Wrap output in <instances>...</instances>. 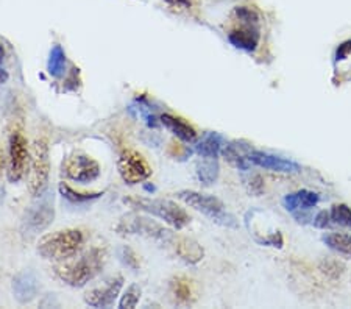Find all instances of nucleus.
Here are the masks:
<instances>
[{"label": "nucleus", "mask_w": 351, "mask_h": 309, "mask_svg": "<svg viewBox=\"0 0 351 309\" xmlns=\"http://www.w3.org/2000/svg\"><path fill=\"white\" fill-rule=\"evenodd\" d=\"M106 260V253L101 249H93L88 253H84L77 260H66L63 264L56 267V275H58L61 281L66 284L72 286V288H83L88 284L95 275H97L101 267H104Z\"/></svg>", "instance_id": "1"}, {"label": "nucleus", "mask_w": 351, "mask_h": 309, "mask_svg": "<svg viewBox=\"0 0 351 309\" xmlns=\"http://www.w3.org/2000/svg\"><path fill=\"white\" fill-rule=\"evenodd\" d=\"M84 244V233L77 228L60 230L44 236L38 244V253L45 260L66 261L82 250Z\"/></svg>", "instance_id": "2"}, {"label": "nucleus", "mask_w": 351, "mask_h": 309, "mask_svg": "<svg viewBox=\"0 0 351 309\" xmlns=\"http://www.w3.org/2000/svg\"><path fill=\"white\" fill-rule=\"evenodd\" d=\"M125 203L138 208L139 211L149 212L152 216L162 219L164 222L172 225V227L177 230L184 228L186 225L191 222V217L188 216V212L172 200L145 199V197H128V199H125Z\"/></svg>", "instance_id": "3"}, {"label": "nucleus", "mask_w": 351, "mask_h": 309, "mask_svg": "<svg viewBox=\"0 0 351 309\" xmlns=\"http://www.w3.org/2000/svg\"><path fill=\"white\" fill-rule=\"evenodd\" d=\"M178 199L184 201L186 205L194 208L195 211L202 212L206 217L211 219L213 222H216L222 227L228 228H236L237 221L233 214L225 211V206L222 201L216 197L208 195V194H200L197 190H180Z\"/></svg>", "instance_id": "4"}, {"label": "nucleus", "mask_w": 351, "mask_h": 309, "mask_svg": "<svg viewBox=\"0 0 351 309\" xmlns=\"http://www.w3.org/2000/svg\"><path fill=\"white\" fill-rule=\"evenodd\" d=\"M50 158L49 145L44 139H38L33 145L30 177H28V190L33 197H41L49 184Z\"/></svg>", "instance_id": "5"}, {"label": "nucleus", "mask_w": 351, "mask_h": 309, "mask_svg": "<svg viewBox=\"0 0 351 309\" xmlns=\"http://www.w3.org/2000/svg\"><path fill=\"white\" fill-rule=\"evenodd\" d=\"M53 195L43 194L41 197H38L35 203L30 208H27L24 222H22V228H24L25 234L35 236L38 233H43L44 230L53 222Z\"/></svg>", "instance_id": "6"}, {"label": "nucleus", "mask_w": 351, "mask_h": 309, "mask_svg": "<svg viewBox=\"0 0 351 309\" xmlns=\"http://www.w3.org/2000/svg\"><path fill=\"white\" fill-rule=\"evenodd\" d=\"M116 232L121 234H143L147 238H154L161 243H167L172 239L173 233L169 232L160 223L147 217H141L138 214H127L121 219V222L117 223Z\"/></svg>", "instance_id": "7"}, {"label": "nucleus", "mask_w": 351, "mask_h": 309, "mask_svg": "<svg viewBox=\"0 0 351 309\" xmlns=\"http://www.w3.org/2000/svg\"><path fill=\"white\" fill-rule=\"evenodd\" d=\"M119 173L127 184H139L149 180L152 175V167L139 151L127 149L121 153L117 162Z\"/></svg>", "instance_id": "8"}, {"label": "nucleus", "mask_w": 351, "mask_h": 309, "mask_svg": "<svg viewBox=\"0 0 351 309\" xmlns=\"http://www.w3.org/2000/svg\"><path fill=\"white\" fill-rule=\"evenodd\" d=\"M63 175L77 183H90L100 177V166L84 153H73L63 162Z\"/></svg>", "instance_id": "9"}, {"label": "nucleus", "mask_w": 351, "mask_h": 309, "mask_svg": "<svg viewBox=\"0 0 351 309\" xmlns=\"http://www.w3.org/2000/svg\"><path fill=\"white\" fill-rule=\"evenodd\" d=\"M27 139L21 132H14L10 138V182H19L24 177L27 161H28V149Z\"/></svg>", "instance_id": "10"}, {"label": "nucleus", "mask_w": 351, "mask_h": 309, "mask_svg": "<svg viewBox=\"0 0 351 309\" xmlns=\"http://www.w3.org/2000/svg\"><path fill=\"white\" fill-rule=\"evenodd\" d=\"M123 286V278L116 277L101 288H94L84 294V301L93 308H108L116 301Z\"/></svg>", "instance_id": "11"}, {"label": "nucleus", "mask_w": 351, "mask_h": 309, "mask_svg": "<svg viewBox=\"0 0 351 309\" xmlns=\"http://www.w3.org/2000/svg\"><path fill=\"white\" fill-rule=\"evenodd\" d=\"M250 161H252V164H256L263 169H267V171H271V172H281V173L300 172V166L295 161L282 158V156L265 153V151L253 150L250 155Z\"/></svg>", "instance_id": "12"}, {"label": "nucleus", "mask_w": 351, "mask_h": 309, "mask_svg": "<svg viewBox=\"0 0 351 309\" xmlns=\"http://www.w3.org/2000/svg\"><path fill=\"white\" fill-rule=\"evenodd\" d=\"M253 151V147L245 140H231L226 145H223L222 155L225 160L233 164L234 167L241 169V171H248L250 169V155Z\"/></svg>", "instance_id": "13"}, {"label": "nucleus", "mask_w": 351, "mask_h": 309, "mask_svg": "<svg viewBox=\"0 0 351 309\" xmlns=\"http://www.w3.org/2000/svg\"><path fill=\"white\" fill-rule=\"evenodd\" d=\"M169 244L173 247V250L177 251V255L181 260L189 262V264H197L203 260V247L195 243L194 239L186 238V236H172V239L169 240Z\"/></svg>", "instance_id": "14"}, {"label": "nucleus", "mask_w": 351, "mask_h": 309, "mask_svg": "<svg viewBox=\"0 0 351 309\" xmlns=\"http://www.w3.org/2000/svg\"><path fill=\"white\" fill-rule=\"evenodd\" d=\"M13 292L19 303H28L38 294V281L32 272H22L13 281Z\"/></svg>", "instance_id": "15"}, {"label": "nucleus", "mask_w": 351, "mask_h": 309, "mask_svg": "<svg viewBox=\"0 0 351 309\" xmlns=\"http://www.w3.org/2000/svg\"><path fill=\"white\" fill-rule=\"evenodd\" d=\"M230 42L236 49L245 50V52H254L259 44V30L256 25H245L239 30H233L228 35Z\"/></svg>", "instance_id": "16"}, {"label": "nucleus", "mask_w": 351, "mask_h": 309, "mask_svg": "<svg viewBox=\"0 0 351 309\" xmlns=\"http://www.w3.org/2000/svg\"><path fill=\"white\" fill-rule=\"evenodd\" d=\"M161 123L173 134V136L184 140V143L192 144L197 140V132L194 130V127H191L188 122L180 119V117H175L172 114H162Z\"/></svg>", "instance_id": "17"}, {"label": "nucleus", "mask_w": 351, "mask_h": 309, "mask_svg": "<svg viewBox=\"0 0 351 309\" xmlns=\"http://www.w3.org/2000/svg\"><path fill=\"white\" fill-rule=\"evenodd\" d=\"M317 203H319V194L308 189L289 194L282 200V205L291 212H295L298 210H309V208H314Z\"/></svg>", "instance_id": "18"}, {"label": "nucleus", "mask_w": 351, "mask_h": 309, "mask_svg": "<svg viewBox=\"0 0 351 309\" xmlns=\"http://www.w3.org/2000/svg\"><path fill=\"white\" fill-rule=\"evenodd\" d=\"M222 147H223L222 136L217 133L209 132L200 140H198L195 145V150L198 155L203 156V158L216 160L220 151H222Z\"/></svg>", "instance_id": "19"}, {"label": "nucleus", "mask_w": 351, "mask_h": 309, "mask_svg": "<svg viewBox=\"0 0 351 309\" xmlns=\"http://www.w3.org/2000/svg\"><path fill=\"white\" fill-rule=\"evenodd\" d=\"M171 289L172 294L175 295L180 303H191L195 299V291L194 286H192V281L188 280L186 277H177L172 280L171 283Z\"/></svg>", "instance_id": "20"}, {"label": "nucleus", "mask_w": 351, "mask_h": 309, "mask_svg": "<svg viewBox=\"0 0 351 309\" xmlns=\"http://www.w3.org/2000/svg\"><path fill=\"white\" fill-rule=\"evenodd\" d=\"M322 240L330 247L331 250L337 251L339 255L351 258V234H342V233H330L325 234Z\"/></svg>", "instance_id": "21"}, {"label": "nucleus", "mask_w": 351, "mask_h": 309, "mask_svg": "<svg viewBox=\"0 0 351 309\" xmlns=\"http://www.w3.org/2000/svg\"><path fill=\"white\" fill-rule=\"evenodd\" d=\"M47 71L49 74L55 77V78H60L63 77L64 71H66V53L64 50L61 46H53V49L50 50V55H49V61H47Z\"/></svg>", "instance_id": "22"}, {"label": "nucleus", "mask_w": 351, "mask_h": 309, "mask_svg": "<svg viewBox=\"0 0 351 309\" xmlns=\"http://www.w3.org/2000/svg\"><path fill=\"white\" fill-rule=\"evenodd\" d=\"M197 177L203 184H213L219 177V164L216 160L205 158L197 164Z\"/></svg>", "instance_id": "23"}, {"label": "nucleus", "mask_w": 351, "mask_h": 309, "mask_svg": "<svg viewBox=\"0 0 351 309\" xmlns=\"http://www.w3.org/2000/svg\"><path fill=\"white\" fill-rule=\"evenodd\" d=\"M60 193L61 195L64 197V199L73 201V203H83V201H89V200H94V199H99V197L101 195V193H77L75 189L71 188L69 184L61 182L60 183Z\"/></svg>", "instance_id": "24"}, {"label": "nucleus", "mask_w": 351, "mask_h": 309, "mask_svg": "<svg viewBox=\"0 0 351 309\" xmlns=\"http://www.w3.org/2000/svg\"><path fill=\"white\" fill-rule=\"evenodd\" d=\"M331 221L342 227L351 228V208L347 205H336L331 210Z\"/></svg>", "instance_id": "25"}, {"label": "nucleus", "mask_w": 351, "mask_h": 309, "mask_svg": "<svg viewBox=\"0 0 351 309\" xmlns=\"http://www.w3.org/2000/svg\"><path fill=\"white\" fill-rule=\"evenodd\" d=\"M139 299H141V289L136 284H132L127 289L125 294L122 295L121 301H119V308H121V309H133V308L138 306Z\"/></svg>", "instance_id": "26"}, {"label": "nucleus", "mask_w": 351, "mask_h": 309, "mask_svg": "<svg viewBox=\"0 0 351 309\" xmlns=\"http://www.w3.org/2000/svg\"><path fill=\"white\" fill-rule=\"evenodd\" d=\"M234 13L237 16V19H239L242 24L245 25H256L259 24V18L256 14V11L252 10V8H247V7H237L234 10Z\"/></svg>", "instance_id": "27"}, {"label": "nucleus", "mask_w": 351, "mask_h": 309, "mask_svg": "<svg viewBox=\"0 0 351 309\" xmlns=\"http://www.w3.org/2000/svg\"><path fill=\"white\" fill-rule=\"evenodd\" d=\"M121 260L123 261L125 266H128L130 269H134V271L139 267L138 255H136L132 249H128V247H123V249L121 250Z\"/></svg>", "instance_id": "28"}, {"label": "nucleus", "mask_w": 351, "mask_h": 309, "mask_svg": "<svg viewBox=\"0 0 351 309\" xmlns=\"http://www.w3.org/2000/svg\"><path fill=\"white\" fill-rule=\"evenodd\" d=\"M264 190V180L261 175H252L250 178V193L259 195Z\"/></svg>", "instance_id": "29"}, {"label": "nucleus", "mask_w": 351, "mask_h": 309, "mask_svg": "<svg viewBox=\"0 0 351 309\" xmlns=\"http://www.w3.org/2000/svg\"><path fill=\"white\" fill-rule=\"evenodd\" d=\"M330 219H331L330 212L320 211L319 214H317L315 219H314V227H317V228H326L328 225H330Z\"/></svg>", "instance_id": "30"}, {"label": "nucleus", "mask_w": 351, "mask_h": 309, "mask_svg": "<svg viewBox=\"0 0 351 309\" xmlns=\"http://www.w3.org/2000/svg\"><path fill=\"white\" fill-rule=\"evenodd\" d=\"M350 50H351V41L343 42L342 46H339V49H337L336 60H337V61H341V60H345V58H347V55L350 53Z\"/></svg>", "instance_id": "31"}, {"label": "nucleus", "mask_w": 351, "mask_h": 309, "mask_svg": "<svg viewBox=\"0 0 351 309\" xmlns=\"http://www.w3.org/2000/svg\"><path fill=\"white\" fill-rule=\"evenodd\" d=\"M194 0H167V3H171L172 7H178V8H189Z\"/></svg>", "instance_id": "32"}, {"label": "nucleus", "mask_w": 351, "mask_h": 309, "mask_svg": "<svg viewBox=\"0 0 351 309\" xmlns=\"http://www.w3.org/2000/svg\"><path fill=\"white\" fill-rule=\"evenodd\" d=\"M8 72L7 71H3V69H0V84H3V83H7L8 82Z\"/></svg>", "instance_id": "33"}, {"label": "nucleus", "mask_w": 351, "mask_h": 309, "mask_svg": "<svg viewBox=\"0 0 351 309\" xmlns=\"http://www.w3.org/2000/svg\"><path fill=\"white\" fill-rule=\"evenodd\" d=\"M3 167H5V155H3L2 147H0V173H2Z\"/></svg>", "instance_id": "34"}, {"label": "nucleus", "mask_w": 351, "mask_h": 309, "mask_svg": "<svg viewBox=\"0 0 351 309\" xmlns=\"http://www.w3.org/2000/svg\"><path fill=\"white\" fill-rule=\"evenodd\" d=\"M3 60H5V49L2 47V44H0V64H2Z\"/></svg>", "instance_id": "35"}]
</instances>
